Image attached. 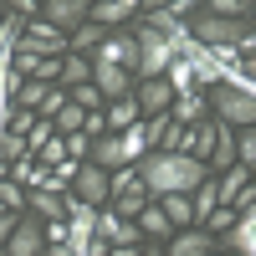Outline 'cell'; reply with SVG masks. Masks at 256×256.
Wrapping results in <instances>:
<instances>
[{"label":"cell","instance_id":"2e32d148","mask_svg":"<svg viewBox=\"0 0 256 256\" xmlns=\"http://www.w3.org/2000/svg\"><path fill=\"white\" fill-rule=\"evenodd\" d=\"M210 164H220V169H230V164H236V128H230V123H220V118H216V144H210Z\"/></svg>","mask_w":256,"mask_h":256},{"label":"cell","instance_id":"74e56055","mask_svg":"<svg viewBox=\"0 0 256 256\" xmlns=\"http://www.w3.org/2000/svg\"><path fill=\"white\" fill-rule=\"evenodd\" d=\"M16 10H20V16H31V10H41V0H16Z\"/></svg>","mask_w":256,"mask_h":256},{"label":"cell","instance_id":"52a82bcc","mask_svg":"<svg viewBox=\"0 0 256 256\" xmlns=\"http://www.w3.org/2000/svg\"><path fill=\"white\" fill-rule=\"evenodd\" d=\"M41 251H46V236H41V216L16 220L10 241H6V256H41Z\"/></svg>","mask_w":256,"mask_h":256},{"label":"cell","instance_id":"5bb4252c","mask_svg":"<svg viewBox=\"0 0 256 256\" xmlns=\"http://www.w3.org/2000/svg\"><path fill=\"white\" fill-rule=\"evenodd\" d=\"M134 6H138V0H92L88 20H98L102 31H113L118 20H128V16H134Z\"/></svg>","mask_w":256,"mask_h":256},{"label":"cell","instance_id":"836d02e7","mask_svg":"<svg viewBox=\"0 0 256 256\" xmlns=\"http://www.w3.org/2000/svg\"><path fill=\"white\" fill-rule=\"evenodd\" d=\"M72 102H77V108H98V102H102V92L92 88V82H77V88H72Z\"/></svg>","mask_w":256,"mask_h":256},{"label":"cell","instance_id":"6da1fadb","mask_svg":"<svg viewBox=\"0 0 256 256\" xmlns=\"http://www.w3.org/2000/svg\"><path fill=\"white\" fill-rule=\"evenodd\" d=\"M205 159H190L180 148H148L138 159V184L148 195H190L200 180H205Z\"/></svg>","mask_w":256,"mask_h":256},{"label":"cell","instance_id":"f1b7e54d","mask_svg":"<svg viewBox=\"0 0 256 256\" xmlns=\"http://www.w3.org/2000/svg\"><path fill=\"white\" fill-rule=\"evenodd\" d=\"M52 123H56V134H82V123H88V113H82L77 102L67 98V108H62V113H56Z\"/></svg>","mask_w":256,"mask_h":256},{"label":"cell","instance_id":"f546056e","mask_svg":"<svg viewBox=\"0 0 256 256\" xmlns=\"http://www.w3.org/2000/svg\"><path fill=\"white\" fill-rule=\"evenodd\" d=\"M0 205H6V210H20V205H26V184H16V180L6 174V180H0Z\"/></svg>","mask_w":256,"mask_h":256},{"label":"cell","instance_id":"1f68e13d","mask_svg":"<svg viewBox=\"0 0 256 256\" xmlns=\"http://www.w3.org/2000/svg\"><path fill=\"white\" fill-rule=\"evenodd\" d=\"M62 108H67V92H62V88L52 92V88H46V98H41V108H36V118H46V123H52V118H56Z\"/></svg>","mask_w":256,"mask_h":256},{"label":"cell","instance_id":"ac0fdd59","mask_svg":"<svg viewBox=\"0 0 256 256\" xmlns=\"http://www.w3.org/2000/svg\"><path fill=\"white\" fill-rule=\"evenodd\" d=\"M26 200H31V216H41V220H62V210H67V200L56 190H26Z\"/></svg>","mask_w":256,"mask_h":256},{"label":"cell","instance_id":"f35d334b","mask_svg":"<svg viewBox=\"0 0 256 256\" xmlns=\"http://www.w3.org/2000/svg\"><path fill=\"white\" fill-rule=\"evenodd\" d=\"M144 6H148V10H169V0H144Z\"/></svg>","mask_w":256,"mask_h":256},{"label":"cell","instance_id":"44dd1931","mask_svg":"<svg viewBox=\"0 0 256 256\" xmlns=\"http://www.w3.org/2000/svg\"><path fill=\"white\" fill-rule=\"evenodd\" d=\"M134 220H138V236H154V241H164L169 230H174V226H169V216H164L159 205H144V210H138Z\"/></svg>","mask_w":256,"mask_h":256},{"label":"cell","instance_id":"277c9868","mask_svg":"<svg viewBox=\"0 0 256 256\" xmlns=\"http://www.w3.org/2000/svg\"><path fill=\"white\" fill-rule=\"evenodd\" d=\"M16 46L31 52V56H62V52H67V31L52 26V20H31V26H20Z\"/></svg>","mask_w":256,"mask_h":256},{"label":"cell","instance_id":"ab89813d","mask_svg":"<svg viewBox=\"0 0 256 256\" xmlns=\"http://www.w3.org/2000/svg\"><path fill=\"white\" fill-rule=\"evenodd\" d=\"M138 256H164V251L159 246H138Z\"/></svg>","mask_w":256,"mask_h":256},{"label":"cell","instance_id":"9a60e30c","mask_svg":"<svg viewBox=\"0 0 256 256\" xmlns=\"http://www.w3.org/2000/svg\"><path fill=\"white\" fill-rule=\"evenodd\" d=\"M88 159H92L98 169H118V164H123V144H118V134H98V138L88 144Z\"/></svg>","mask_w":256,"mask_h":256},{"label":"cell","instance_id":"30bf717a","mask_svg":"<svg viewBox=\"0 0 256 256\" xmlns=\"http://www.w3.org/2000/svg\"><path fill=\"white\" fill-rule=\"evenodd\" d=\"M220 251H236V256H251L256 251V210H241L236 226L226 230V241H216Z\"/></svg>","mask_w":256,"mask_h":256},{"label":"cell","instance_id":"60d3db41","mask_svg":"<svg viewBox=\"0 0 256 256\" xmlns=\"http://www.w3.org/2000/svg\"><path fill=\"white\" fill-rule=\"evenodd\" d=\"M6 174H10V169H6V159H0V180H6Z\"/></svg>","mask_w":256,"mask_h":256},{"label":"cell","instance_id":"d590c367","mask_svg":"<svg viewBox=\"0 0 256 256\" xmlns=\"http://www.w3.org/2000/svg\"><path fill=\"white\" fill-rule=\"evenodd\" d=\"M16 220H20V216H16V210H0V246H6V241H10V230H16Z\"/></svg>","mask_w":256,"mask_h":256},{"label":"cell","instance_id":"5b68a950","mask_svg":"<svg viewBox=\"0 0 256 256\" xmlns=\"http://www.w3.org/2000/svg\"><path fill=\"white\" fill-rule=\"evenodd\" d=\"M216 118L230 123V128H256V92L216 88Z\"/></svg>","mask_w":256,"mask_h":256},{"label":"cell","instance_id":"603a6c76","mask_svg":"<svg viewBox=\"0 0 256 256\" xmlns=\"http://www.w3.org/2000/svg\"><path fill=\"white\" fill-rule=\"evenodd\" d=\"M138 118H144V113H138V98H128V92H123V98H113V113L102 118V123H108L113 134H123V128H128V123H138Z\"/></svg>","mask_w":256,"mask_h":256},{"label":"cell","instance_id":"7a4b0ae2","mask_svg":"<svg viewBox=\"0 0 256 256\" xmlns=\"http://www.w3.org/2000/svg\"><path fill=\"white\" fill-rule=\"evenodd\" d=\"M190 36L200 41V46H210V52H241V56H251L256 52V36H251V26L246 20H236V16H195L184 26Z\"/></svg>","mask_w":256,"mask_h":256},{"label":"cell","instance_id":"e0dca14e","mask_svg":"<svg viewBox=\"0 0 256 256\" xmlns=\"http://www.w3.org/2000/svg\"><path fill=\"white\" fill-rule=\"evenodd\" d=\"M41 98H46V82H36V77H16V88H10V108H41Z\"/></svg>","mask_w":256,"mask_h":256},{"label":"cell","instance_id":"d4e9b609","mask_svg":"<svg viewBox=\"0 0 256 256\" xmlns=\"http://www.w3.org/2000/svg\"><path fill=\"white\" fill-rule=\"evenodd\" d=\"M67 88H77V82H92V62H82V52H62V77Z\"/></svg>","mask_w":256,"mask_h":256},{"label":"cell","instance_id":"8d00e7d4","mask_svg":"<svg viewBox=\"0 0 256 256\" xmlns=\"http://www.w3.org/2000/svg\"><path fill=\"white\" fill-rule=\"evenodd\" d=\"M200 0H169V16H184V10H195Z\"/></svg>","mask_w":256,"mask_h":256},{"label":"cell","instance_id":"8fae6325","mask_svg":"<svg viewBox=\"0 0 256 256\" xmlns=\"http://www.w3.org/2000/svg\"><path fill=\"white\" fill-rule=\"evenodd\" d=\"M169 102H174V88H169L164 77H144V88H138V113H169Z\"/></svg>","mask_w":256,"mask_h":256},{"label":"cell","instance_id":"e575fe53","mask_svg":"<svg viewBox=\"0 0 256 256\" xmlns=\"http://www.w3.org/2000/svg\"><path fill=\"white\" fill-rule=\"evenodd\" d=\"M236 154H241V164H246V169L256 164V128H241V148H236Z\"/></svg>","mask_w":256,"mask_h":256},{"label":"cell","instance_id":"7402d4cb","mask_svg":"<svg viewBox=\"0 0 256 256\" xmlns=\"http://www.w3.org/2000/svg\"><path fill=\"white\" fill-rule=\"evenodd\" d=\"M164 205V216H169V226H174V230H184V226H195V205H190V195H159Z\"/></svg>","mask_w":256,"mask_h":256},{"label":"cell","instance_id":"ffe728a7","mask_svg":"<svg viewBox=\"0 0 256 256\" xmlns=\"http://www.w3.org/2000/svg\"><path fill=\"white\" fill-rule=\"evenodd\" d=\"M200 113H205V98H200V92H180L174 102H169V118H174L180 128H190V123H200Z\"/></svg>","mask_w":256,"mask_h":256},{"label":"cell","instance_id":"d6986e66","mask_svg":"<svg viewBox=\"0 0 256 256\" xmlns=\"http://www.w3.org/2000/svg\"><path fill=\"white\" fill-rule=\"evenodd\" d=\"M118 144H123V164H138V159L148 154V134H144V118H138V123H128L123 134H118Z\"/></svg>","mask_w":256,"mask_h":256},{"label":"cell","instance_id":"d6a6232c","mask_svg":"<svg viewBox=\"0 0 256 256\" xmlns=\"http://www.w3.org/2000/svg\"><path fill=\"white\" fill-rule=\"evenodd\" d=\"M31 77H36V82H56V77H62V56H36Z\"/></svg>","mask_w":256,"mask_h":256},{"label":"cell","instance_id":"ba28073f","mask_svg":"<svg viewBox=\"0 0 256 256\" xmlns=\"http://www.w3.org/2000/svg\"><path fill=\"white\" fill-rule=\"evenodd\" d=\"M92 52H98V62H108V67H123V72H128V67H134V56H138V41L128 36V31H108Z\"/></svg>","mask_w":256,"mask_h":256},{"label":"cell","instance_id":"4fadbf2b","mask_svg":"<svg viewBox=\"0 0 256 256\" xmlns=\"http://www.w3.org/2000/svg\"><path fill=\"white\" fill-rule=\"evenodd\" d=\"M210 246H216V236H210L205 226H184L174 241H169V256H205Z\"/></svg>","mask_w":256,"mask_h":256},{"label":"cell","instance_id":"cb8c5ba5","mask_svg":"<svg viewBox=\"0 0 256 256\" xmlns=\"http://www.w3.org/2000/svg\"><path fill=\"white\" fill-rule=\"evenodd\" d=\"M164 82H169V88H174V98H180V92H195V82H200V77H195V67H190L184 56H174V62L164 67Z\"/></svg>","mask_w":256,"mask_h":256},{"label":"cell","instance_id":"4316f807","mask_svg":"<svg viewBox=\"0 0 256 256\" xmlns=\"http://www.w3.org/2000/svg\"><path fill=\"white\" fill-rule=\"evenodd\" d=\"M246 184H251V169H246V164H230L226 180H220V205H230V200H236V190H246Z\"/></svg>","mask_w":256,"mask_h":256},{"label":"cell","instance_id":"8992f818","mask_svg":"<svg viewBox=\"0 0 256 256\" xmlns=\"http://www.w3.org/2000/svg\"><path fill=\"white\" fill-rule=\"evenodd\" d=\"M108 169H98V164H77V174H72V184H77V200L82 205H102V200H108L113 195V190H108Z\"/></svg>","mask_w":256,"mask_h":256},{"label":"cell","instance_id":"484cf974","mask_svg":"<svg viewBox=\"0 0 256 256\" xmlns=\"http://www.w3.org/2000/svg\"><path fill=\"white\" fill-rule=\"evenodd\" d=\"M102 36H108V31H102L98 20H82V26H72V36H67V52H92Z\"/></svg>","mask_w":256,"mask_h":256},{"label":"cell","instance_id":"7c38bea8","mask_svg":"<svg viewBox=\"0 0 256 256\" xmlns=\"http://www.w3.org/2000/svg\"><path fill=\"white\" fill-rule=\"evenodd\" d=\"M92 88H98L102 98L113 102V98H123L128 88H134V82H128V72H123V67H108V62H92Z\"/></svg>","mask_w":256,"mask_h":256},{"label":"cell","instance_id":"9c48e42d","mask_svg":"<svg viewBox=\"0 0 256 256\" xmlns=\"http://www.w3.org/2000/svg\"><path fill=\"white\" fill-rule=\"evenodd\" d=\"M88 10H92V0H41V16H46L52 26H62V31L82 26V20H88Z\"/></svg>","mask_w":256,"mask_h":256},{"label":"cell","instance_id":"83f0119b","mask_svg":"<svg viewBox=\"0 0 256 256\" xmlns=\"http://www.w3.org/2000/svg\"><path fill=\"white\" fill-rule=\"evenodd\" d=\"M144 205H148V190H144V184H138V190H123V200L113 205V216H118V220H134Z\"/></svg>","mask_w":256,"mask_h":256},{"label":"cell","instance_id":"4dcf8cb0","mask_svg":"<svg viewBox=\"0 0 256 256\" xmlns=\"http://www.w3.org/2000/svg\"><path fill=\"white\" fill-rule=\"evenodd\" d=\"M210 16H236V20H246L251 16V0H210Z\"/></svg>","mask_w":256,"mask_h":256},{"label":"cell","instance_id":"3957f363","mask_svg":"<svg viewBox=\"0 0 256 256\" xmlns=\"http://www.w3.org/2000/svg\"><path fill=\"white\" fill-rule=\"evenodd\" d=\"M138 56H134V72L138 77H164V67L174 62V46H169V36L159 31V26H144L138 36Z\"/></svg>","mask_w":256,"mask_h":256}]
</instances>
